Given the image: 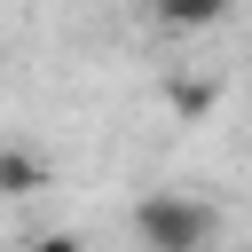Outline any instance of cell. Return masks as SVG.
Listing matches in <instances>:
<instances>
[{
    "label": "cell",
    "mask_w": 252,
    "mask_h": 252,
    "mask_svg": "<svg viewBox=\"0 0 252 252\" xmlns=\"http://www.w3.org/2000/svg\"><path fill=\"white\" fill-rule=\"evenodd\" d=\"M134 236H142V252H205L213 244V205L189 197V189H150L134 205Z\"/></svg>",
    "instance_id": "6da1fadb"
},
{
    "label": "cell",
    "mask_w": 252,
    "mask_h": 252,
    "mask_svg": "<svg viewBox=\"0 0 252 252\" xmlns=\"http://www.w3.org/2000/svg\"><path fill=\"white\" fill-rule=\"evenodd\" d=\"M32 189H47V165L24 142H0V197H32Z\"/></svg>",
    "instance_id": "7a4b0ae2"
},
{
    "label": "cell",
    "mask_w": 252,
    "mask_h": 252,
    "mask_svg": "<svg viewBox=\"0 0 252 252\" xmlns=\"http://www.w3.org/2000/svg\"><path fill=\"white\" fill-rule=\"evenodd\" d=\"M220 16H228V0H158V24L165 32H205Z\"/></svg>",
    "instance_id": "3957f363"
},
{
    "label": "cell",
    "mask_w": 252,
    "mask_h": 252,
    "mask_svg": "<svg viewBox=\"0 0 252 252\" xmlns=\"http://www.w3.org/2000/svg\"><path fill=\"white\" fill-rule=\"evenodd\" d=\"M165 102H173L181 118H205V110H213V87H205V79H173V87H165Z\"/></svg>",
    "instance_id": "277c9868"
},
{
    "label": "cell",
    "mask_w": 252,
    "mask_h": 252,
    "mask_svg": "<svg viewBox=\"0 0 252 252\" xmlns=\"http://www.w3.org/2000/svg\"><path fill=\"white\" fill-rule=\"evenodd\" d=\"M32 252H87V244H79L71 228H47V236H32Z\"/></svg>",
    "instance_id": "5b68a950"
}]
</instances>
